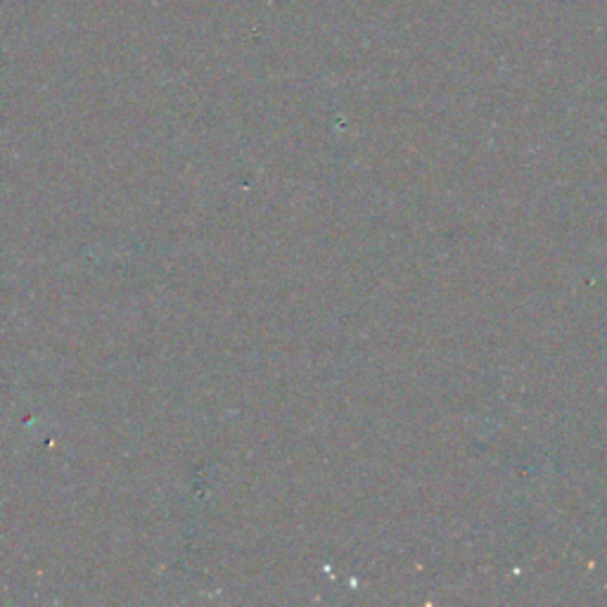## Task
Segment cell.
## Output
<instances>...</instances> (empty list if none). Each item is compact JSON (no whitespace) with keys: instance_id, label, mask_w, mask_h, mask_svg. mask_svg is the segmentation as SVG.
<instances>
[]
</instances>
